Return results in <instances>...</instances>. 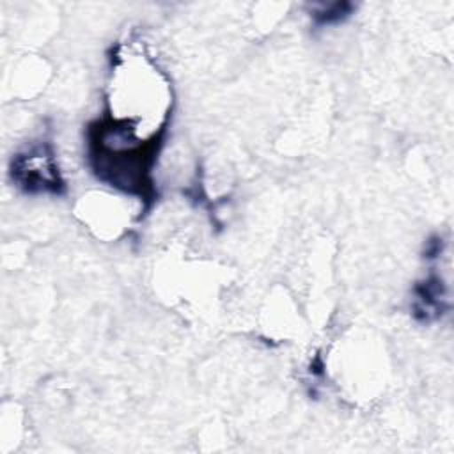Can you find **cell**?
<instances>
[{
    "mask_svg": "<svg viewBox=\"0 0 454 454\" xmlns=\"http://www.w3.org/2000/svg\"><path fill=\"white\" fill-rule=\"evenodd\" d=\"M9 172L12 183L25 193L62 195L66 192L53 144L46 137L32 140L23 151L16 153L11 160Z\"/></svg>",
    "mask_w": 454,
    "mask_h": 454,
    "instance_id": "obj_1",
    "label": "cell"
},
{
    "mask_svg": "<svg viewBox=\"0 0 454 454\" xmlns=\"http://www.w3.org/2000/svg\"><path fill=\"white\" fill-rule=\"evenodd\" d=\"M449 310L447 286L436 275L429 273L422 282L413 287V305L411 312L417 321L431 323L440 319Z\"/></svg>",
    "mask_w": 454,
    "mask_h": 454,
    "instance_id": "obj_2",
    "label": "cell"
},
{
    "mask_svg": "<svg viewBox=\"0 0 454 454\" xmlns=\"http://www.w3.org/2000/svg\"><path fill=\"white\" fill-rule=\"evenodd\" d=\"M355 11V5L349 2H333V4H319L310 11L312 23L316 27H332L348 20Z\"/></svg>",
    "mask_w": 454,
    "mask_h": 454,
    "instance_id": "obj_3",
    "label": "cell"
}]
</instances>
